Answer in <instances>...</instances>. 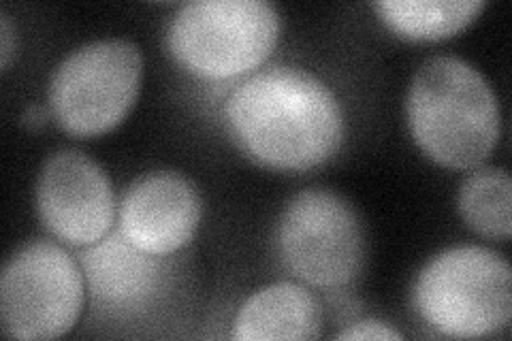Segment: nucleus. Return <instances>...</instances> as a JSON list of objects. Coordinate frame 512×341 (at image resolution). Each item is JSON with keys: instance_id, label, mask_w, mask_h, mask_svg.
<instances>
[{"instance_id": "obj_1", "label": "nucleus", "mask_w": 512, "mask_h": 341, "mask_svg": "<svg viewBox=\"0 0 512 341\" xmlns=\"http://www.w3.org/2000/svg\"><path fill=\"white\" fill-rule=\"evenodd\" d=\"M229 135L248 158L276 171L325 165L344 143L338 96L316 75L271 67L248 77L224 105Z\"/></svg>"}, {"instance_id": "obj_2", "label": "nucleus", "mask_w": 512, "mask_h": 341, "mask_svg": "<svg viewBox=\"0 0 512 341\" xmlns=\"http://www.w3.org/2000/svg\"><path fill=\"white\" fill-rule=\"evenodd\" d=\"M406 116L416 145L446 169H478L500 139V105L470 62L436 56L412 77Z\"/></svg>"}, {"instance_id": "obj_3", "label": "nucleus", "mask_w": 512, "mask_h": 341, "mask_svg": "<svg viewBox=\"0 0 512 341\" xmlns=\"http://www.w3.org/2000/svg\"><path fill=\"white\" fill-rule=\"evenodd\" d=\"M280 26L278 9L263 0H195L173 15L167 45L188 73L233 79L271 56Z\"/></svg>"}, {"instance_id": "obj_4", "label": "nucleus", "mask_w": 512, "mask_h": 341, "mask_svg": "<svg viewBox=\"0 0 512 341\" xmlns=\"http://www.w3.org/2000/svg\"><path fill=\"white\" fill-rule=\"evenodd\" d=\"M416 312L448 337H487L512 314V273L502 254L457 246L438 254L414 284Z\"/></svg>"}, {"instance_id": "obj_5", "label": "nucleus", "mask_w": 512, "mask_h": 341, "mask_svg": "<svg viewBox=\"0 0 512 341\" xmlns=\"http://www.w3.org/2000/svg\"><path fill=\"white\" fill-rule=\"evenodd\" d=\"M143 77L141 50L124 39L82 45L50 79L47 105L56 124L77 139L101 137L133 109Z\"/></svg>"}, {"instance_id": "obj_6", "label": "nucleus", "mask_w": 512, "mask_h": 341, "mask_svg": "<svg viewBox=\"0 0 512 341\" xmlns=\"http://www.w3.org/2000/svg\"><path fill=\"white\" fill-rule=\"evenodd\" d=\"M276 248L284 269L308 286L338 290L359 278L367 243L361 218L331 190H303L278 220Z\"/></svg>"}, {"instance_id": "obj_7", "label": "nucleus", "mask_w": 512, "mask_h": 341, "mask_svg": "<svg viewBox=\"0 0 512 341\" xmlns=\"http://www.w3.org/2000/svg\"><path fill=\"white\" fill-rule=\"evenodd\" d=\"M84 273L73 256L45 239L15 252L0 278L3 333L20 341L67 335L84 307Z\"/></svg>"}, {"instance_id": "obj_8", "label": "nucleus", "mask_w": 512, "mask_h": 341, "mask_svg": "<svg viewBox=\"0 0 512 341\" xmlns=\"http://www.w3.org/2000/svg\"><path fill=\"white\" fill-rule=\"evenodd\" d=\"M37 211L45 229L60 241L75 248L94 246L114 226V188L90 156L60 150L41 167Z\"/></svg>"}, {"instance_id": "obj_9", "label": "nucleus", "mask_w": 512, "mask_h": 341, "mask_svg": "<svg viewBox=\"0 0 512 341\" xmlns=\"http://www.w3.org/2000/svg\"><path fill=\"white\" fill-rule=\"evenodd\" d=\"M201 197L188 177L175 171L141 175L120 203V235L139 252L169 256L197 235Z\"/></svg>"}, {"instance_id": "obj_10", "label": "nucleus", "mask_w": 512, "mask_h": 341, "mask_svg": "<svg viewBox=\"0 0 512 341\" xmlns=\"http://www.w3.org/2000/svg\"><path fill=\"white\" fill-rule=\"evenodd\" d=\"M163 256H150L131 246L120 233L103 239L82 256L92 297L111 307H141L163 286Z\"/></svg>"}, {"instance_id": "obj_11", "label": "nucleus", "mask_w": 512, "mask_h": 341, "mask_svg": "<svg viewBox=\"0 0 512 341\" xmlns=\"http://www.w3.org/2000/svg\"><path fill=\"white\" fill-rule=\"evenodd\" d=\"M323 331V310L308 288L271 284L239 307L231 337L239 341H308Z\"/></svg>"}, {"instance_id": "obj_12", "label": "nucleus", "mask_w": 512, "mask_h": 341, "mask_svg": "<svg viewBox=\"0 0 512 341\" xmlns=\"http://www.w3.org/2000/svg\"><path fill=\"white\" fill-rule=\"evenodd\" d=\"M374 9L397 37L408 41H442L468 28L485 9V3L483 0H382Z\"/></svg>"}, {"instance_id": "obj_13", "label": "nucleus", "mask_w": 512, "mask_h": 341, "mask_svg": "<svg viewBox=\"0 0 512 341\" xmlns=\"http://www.w3.org/2000/svg\"><path fill=\"white\" fill-rule=\"evenodd\" d=\"M457 207L474 233L487 239H510L512 182L504 169L483 167L468 175L459 188Z\"/></svg>"}, {"instance_id": "obj_14", "label": "nucleus", "mask_w": 512, "mask_h": 341, "mask_svg": "<svg viewBox=\"0 0 512 341\" xmlns=\"http://www.w3.org/2000/svg\"><path fill=\"white\" fill-rule=\"evenodd\" d=\"M335 339H350V341H361V339H382V341H402L404 335L397 329H393L391 324L382 322V320H359L355 324H350L344 331L335 335Z\"/></svg>"}, {"instance_id": "obj_15", "label": "nucleus", "mask_w": 512, "mask_h": 341, "mask_svg": "<svg viewBox=\"0 0 512 341\" xmlns=\"http://www.w3.org/2000/svg\"><path fill=\"white\" fill-rule=\"evenodd\" d=\"M13 54H15V30L9 15L3 11L0 13V67H3V71L9 69Z\"/></svg>"}, {"instance_id": "obj_16", "label": "nucleus", "mask_w": 512, "mask_h": 341, "mask_svg": "<svg viewBox=\"0 0 512 341\" xmlns=\"http://www.w3.org/2000/svg\"><path fill=\"white\" fill-rule=\"evenodd\" d=\"M45 113H43V109L41 107H30L28 111H26V116H24V122L26 124H30V126H41V124H45Z\"/></svg>"}]
</instances>
